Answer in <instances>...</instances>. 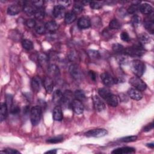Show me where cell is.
<instances>
[{
  "label": "cell",
  "mask_w": 154,
  "mask_h": 154,
  "mask_svg": "<svg viewBox=\"0 0 154 154\" xmlns=\"http://www.w3.org/2000/svg\"><path fill=\"white\" fill-rule=\"evenodd\" d=\"M98 93L102 99H103L106 103L111 106H117L118 105V99L116 95L111 93V91L106 88H101L98 90Z\"/></svg>",
  "instance_id": "6da1fadb"
},
{
  "label": "cell",
  "mask_w": 154,
  "mask_h": 154,
  "mask_svg": "<svg viewBox=\"0 0 154 154\" xmlns=\"http://www.w3.org/2000/svg\"><path fill=\"white\" fill-rule=\"evenodd\" d=\"M124 53L133 57H140L144 54V49L141 43H135L133 46L125 49Z\"/></svg>",
  "instance_id": "7a4b0ae2"
},
{
  "label": "cell",
  "mask_w": 154,
  "mask_h": 154,
  "mask_svg": "<svg viewBox=\"0 0 154 154\" xmlns=\"http://www.w3.org/2000/svg\"><path fill=\"white\" fill-rule=\"evenodd\" d=\"M131 68L132 72L136 76H141L145 72L146 66L145 64L140 60H134L131 62Z\"/></svg>",
  "instance_id": "3957f363"
},
{
  "label": "cell",
  "mask_w": 154,
  "mask_h": 154,
  "mask_svg": "<svg viewBox=\"0 0 154 154\" xmlns=\"http://www.w3.org/2000/svg\"><path fill=\"white\" fill-rule=\"evenodd\" d=\"M42 108L40 106L36 105L33 106L30 110V120L33 126L37 125L40 121L42 116Z\"/></svg>",
  "instance_id": "277c9868"
},
{
  "label": "cell",
  "mask_w": 154,
  "mask_h": 154,
  "mask_svg": "<svg viewBox=\"0 0 154 154\" xmlns=\"http://www.w3.org/2000/svg\"><path fill=\"white\" fill-rule=\"evenodd\" d=\"M129 82L132 86L134 87V88L140 91H144L147 88L146 84L138 76L132 77L129 79Z\"/></svg>",
  "instance_id": "5b68a950"
},
{
  "label": "cell",
  "mask_w": 154,
  "mask_h": 154,
  "mask_svg": "<svg viewBox=\"0 0 154 154\" xmlns=\"http://www.w3.org/2000/svg\"><path fill=\"white\" fill-rule=\"evenodd\" d=\"M107 134H108L107 130L103 128L91 129L85 133V135L87 137H95V138L102 137L106 135Z\"/></svg>",
  "instance_id": "8992f818"
},
{
  "label": "cell",
  "mask_w": 154,
  "mask_h": 154,
  "mask_svg": "<svg viewBox=\"0 0 154 154\" xmlns=\"http://www.w3.org/2000/svg\"><path fill=\"white\" fill-rule=\"evenodd\" d=\"M73 94L69 90H66L63 94V97L60 102L64 107L71 108L72 103L73 102Z\"/></svg>",
  "instance_id": "52a82bcc"
},
{
  "label": "cell",
  "mask_w": 154,
  "mask_h": 154,
  "mask_svg": "<svg viewBox=\"0 0 154 154\" xmlns=\"http://www.w3.org/2000/svg\"><path fill=\"white\" fill-rule=\"evenodd\" d=\"M69 73L71 76L75 80L78 81L81 79L82 72L81 71L79 67L75 64H72L70 66L69 69Z\"/></svg>",
  "instance_id": "ba28073f"
},
{
  "label": "cell",
  "mask_w": 154,
  "mask_h": 154,
  "mask_svg": "<svg viewBox=\"0 0 154 154\" xmlns=\"http://www.w3.org/2000/svg\"><path fill=\"white\" fill-rule=\"evenodd\" d=\"M100 79L102 81V83L107 87H111L114 84H117L116 79L106 72L103 73L100 75Z\"/></svg>",
  "instance_id": "9c48e42d"
},
{
  "label": "cell",
  "mask_w": 154,
  "mask_h": 154,
  "mask_svg": "<svg viewBox=\"0 0 154 154\" xmlns=\"http://www.w3.org/2000/svg\"><path fill=\"white\" fill-rule=\"evenodd\" d=\"M93 105L95 109L97 112H102L106 108V105L103 100L97 95H95L93 97Z\"/></svg>",
  "instance_id": "30bf717a"
},
{
  "label": "cell",
  "mask_w": 154,
  "mask_h": 154,
  "mask_svg": "<svg viewBox=\"0 0 154 154\" xmlns=\"http://www.w3.org/2000/svg\"><path fill=\"white\" fill-rule=\"evenodd\" d=\"M53 16L57 19H61L63 17L65 16L66 10L65 7L63 5L58 4L54 7L52 11Z\"/></svg>",
  "instance_id": "8fae6325"
},
{
  "label": "cell",
  "mask_w": 154,
  "mask_h": 154,
  "mask_svg": "<svg viewBox=\"0 0 154 154\" xmlns=\"http://www.w3.org/2000/svg\"><path fill=\"white\" fill-rule=\"evenodd\" d=\"M71 108H72L74 112L76 114H81L84 112V105L82 102L76 99H73L72 103Z\"/></svg>",
  "instance_id": "7c38bea8"
},
{
  "label": "cell",
  "mask_w": 154,
  "mask_h": 154,
  "mask_svg": "<svg viewBox=\"0 0 154 154\" xmlns=\"http://www.w3.org/2000/svg\"><path fill=\"white\" fill-rule=\"evenodd\" d=\"M144 27L151 34H153L154 32V22H153V16L152 14L150 17L147 18L144 22Z\"/></svg>",
  "instance_id": "4fadbf2b"
},
{
  "label": "cell",
  "mask_w": 154,
  "mask_h": 154,
  "mask_svg": "<svg viewBox=\"0 0 154 154\" xmlns=\"http://www.w3.org/2000/svg\"><path fill=\"white\" fill-rule=\"evenodd\" d=\"M128 94L129 96L133 100H140L143 97V94L141 92L134 88H131L128 90Z\"/></svg>",
  "instance_id": "5bb4252c"
},
{
  "label": "cell",
  "mask_w": 154,
  "mask_h": 154,
  "mask_svg": "<svg viewBox=\"0 0 154 154\" xmlns=\"http://www.w3.org/2000/svg\"><path fill=\"white\" fill-rule=\"evenodd\" d=\"M23 11L29 16L34 15V13L36 10V8L32 4L31 2H29L28 1H26L24 2L23 8H22Z\"/></svg>",
  "instance_id": "9a60e30c"
},
{
  "label": "cell",
  "mask_w": 154,
  "mask_h": 154,
  "mask_svg": "<svg viewBox=\"0 0 154 154\" xmlns=\"http://www.w3.org/2000/svg\"><path fill=\"white\" fill-rule=\"evenodd\" d=\"M43 85L47 93L50 94L52 92L54 88V81L51 77H45L43 81Z\"/></svg>",
  "instance_id": "2e32d148"
},
{
  "label": "cell",
  "mask_w": 154,
  "mask_h": 154,
  "mask_svg": "<svg viewBox=\"0 0 154 154\" xmlns=\"http://www.w3.org/2000/svg\"><path fill=\"white\" fill-rule=\"evenodd\" d=\"M135 152V149L132 147H122L114 149L111 153L114 154H126L132 153Z\"/></svg>",
  "instance_id": "e0dca14e"
},
{
  "label": "cell",
  "mask_w": 154,
  "mask_h": 154,
  "mask_svg": "<svg viewBox=\"0 0 154 154\" xmlns=\"http://www.w3.org/2000/svg\"><path fill=\"white\" fill-rule=\"evenodd\" d=\"M91 22L89 18L83 16L80 17L78 20V26L80 29H87L90 27Z\"/></svg>",
  "instance_id": "ac0fdd59"
},
{
  "label": "cell",
  "mask_w": 154,
  "mask_h": 154,
  "mask_svg": "<svg viewBox=\"0 0 154 154\" xmlns=\"http://www.w3.org/2000/svg\"><path fill=\"white\" fill-rule=\"evenodd\" d=\"M52 117L55 121L60 122L63 118L62 108L60 105H57L52 112Z\"/></svg>",
  "instance_id": "d6986e66"
},
{
  "label": "cell",
  "mask_w": 154,
  "mask_h": 154,
  "mask_svg": "<svg viewBox=\"0 0 154 154\" xmlns=\"http://www.w3.org/2000/svg\"><path fill=\"white\" fill-rule=\"evenodd\" d=\"M42 85V81L41 79L38 76H34L31 81V87L32 90L35 92H38Z\"/></svg>",
  "instance_id": "ffe728a7"
},
{
  "label": "cell",
  "mask_w": 154,
  "mask_h": 154,
  "mask_svg": "<svg viewBox=\"0 0 154 154\" xmlns=\"http://www.w3.org/2000/svg\"><path fill=\"white\" fill-rule=\"evenodd\" d=\"M139 10L144 14H150L153 12V7L147 3H144L139 5Z\"/></svg>",
  "instance_id": "44dd1931"
},
{
  "label": "cell",
  "mask_w": 154,
  "mask_h": 154,
  "mask_svg": "<svg viewBox=\"0 0 154 154\" xmlns=\"http://www.w3.org/2000/svg\"><path fill=\"white\" fill-rule=\"evenodd\" d=\"M20 5L18 4H12L7 8V13L10 16H14L20 11Z\"/></svg>",
  "instance_id": "7402d4cb"
},
{
  "label": "cell",
  "mask_w": 154,
  "mask_h": 154,
  "mask_svg": "<svg viewBox=\"0 0 154 154\" xmlns=\"http://www.w3.org/2000/svg\"><path fill=\"white\" fill-rule=\"evenodd\" d=\"M76 19V14L72 11H69L65 14L64 22L66 24H70L75 21Z\"/></svg>",
  "instance_id": "603a6c76"
},
{
  "label": "cell",
  "mask_w": 154,
  "mask_h": 154,
  "mask_svg": "<svg viewBox=\"0 0 154 154\" xmlns=\"http://www.w3.org/2000/svg\"><path fill=\"white\" fill-rule=\"evenodd\" d=\"M48 70L49 75L54 78H57L60 76V70L56 65L52 64L48 66Z\"/></svg>",
  "instance_id": "cb8c5ba5"
},
{
  "label": "cell",
  "mask_w": 154,
  "mask_h": 154,
  "mask_svg": "<svg viewBox=\"0 0 154 154\" xmlns=\"http://www.w3.org/2000/svg\"><path fill=\"white\" fill-rule=\"evenodd\" d=\"M8 107L5 103H4L1 106V111H0V120L1 122H3L5 120L7 117L8 114Z\"/></svg>",
  "instance_id": "d4e9b609"
},
{
  "label": "cell",
  "mask_w": 154,
  "mask_h": 154,
  "mask_svg": "<svg viewBox=\"0 0 154 154\" xmlns=\"http://www.w3.org/2000/svg\"><path fill=\"white\" fill-rule=\"evenodd\" d=\"M48 59L49 58H48V55L44 53H41L38 55V60L39 62V64L43 67H45L48 66Z\"/></svg>",
  "instance_id": "484cf974"
},
{
  "label": "cell",
  "mask_w": 154,
  "mask_h": 154,
  "mask_svg": "<svg viewBox=\"0 0 154 154\" xmlns=\"http://www.w3.org/2000/svg\"><path fill=\"white\" fill-rule=\"evenodd\" d=\"M45 28H46V29L48 30L50 32H54L58 29V24L55 21L51 20L46 23Z\"/></svg>",
  "instance_id": "4316f807"
},
{
  "label": "cell",
  "mask_w": 154,
  "mask_h": 154,
  "mask_svg": "<svg viewBox=\"0 0 154 154\" xmlns=\"http://www.w3.org/2000/svg\"><path fill=\"white\" fill-rule=\"evenodd\" d=\"M63 93L60 90H57L54 92L53 96H52V100L55 103H60L62 97H63Z\"/></svg>",
  "instance_id": "83f0119b"
},
{
  "label": "cell",
  "mask_w": 154,
  "mask_h": 154,
  "mask_svg": "<svg viewBox=\"0 0 154 154\" xmlns=\"http://www.w3.org/2000/svg\"><path fill=\"white\" fill-rule=\"evenodd\" d=\"M34 17L35 19H37V20H42L45 17V11L43 9V8H37L34 14Z\"/></svg>",
  "instance_id": "f1b7e54d"
},
{
  "label": "cell",
  "mask_w": 154,
  "mask_h": 154,
  "mask_svg": "<svg viewBox=\"0 0 154 154\" xmlns=\"http://www.w3.org/2000/svg\"><path fill=\"white\" fill-rule=\"evenodd\" d=\"M120 26H121V24L120 22L116 19H113L109 22V27L110 29H119L120 28Z\"/></svg>",
  "instance_id": "f546056e"
},
{
  "label": "cell",
  "mask_w": 154,
  "mask_h": 154,
  "mask_svg": "<svg viewBox=\"0 0 154 154\" xmlns=\"http://www.w3.org/2000/svg\"><path fill=\"white\" fill-rule=\"evenodd\" d=\"M22 47L25 50H27V51H30L33 48L32 42L29 40H27V39L23 40L22 42Z\"/></svg>",
  "instance_id": "4dcf8cb0"
},
{
  "label": "cell",
  "mask_w": 154,
  "mask_h": 154,
  "mask_svg": "<svg viewBox=\"0 0 154 154\" xmlns=\"http://www.w3.org/2000/svg\"><path fill=\"white\" fill-rule=\"evenodd\" d=\"M83 6L84 5L82 4V2H76L73 5L72 11H73L76 14L79 13L82 11Z\"/></svg>",
  "instance_id": "1f68e13d"
},
{
  "label": "cell",
  "mask_w": 154,
  "mask_h": 154,
  "mask_svg": "<svg viewBox=\"0 0 154 154\" xmlns=\"http://www.w3.org/2000/svg\"><path fill=\"white\" fill-rule=\"evenodd\" d=\"M112 49L114 52L116 53H124L125 48L119 43H114L112 46Z\"/></svg>",
  "instance_id": "d6a6232c"
},
{
  "label": "cell",
  "mask_w": 154,
  "mask_h": 154,
  "mask_svg": "<svg viewBox=\"0 0 154 154\" xmlns=\"http://www.w3.org/2000/svg\"><path fill=\"white\" fill-rule=\"evenodd\" d=\"M139 40L142 43H147L150 41V38L146 33H141L138 35Z\"/></svg>",
  "instance_id": "836d02e7"
},
{
  "label": "cell",
  "mask_w": 154,
  "mask_h": 154,
  "mask_svg": "<svg viewBox=\"0 0 154 154\" xmlns=\"http://www.w3.org/2000/svg\"><path fill=\"white\" fill-rule=\"evenodd\" d=\"M74 96L76 99L81 101L84 100L85 99V94L84 92L81 90H77L75 91Z\"/></svg>",
  "instance_id": "e575fe53"
},
{
  "label": "cell",
  "mask_w": 154,
  "mask_h": 154,
  "mask_svg": "<svg viewBox=\"0 0 154 154\" xmlns=\"http://www.w3.org/2000/svg\"><path fill=\"white\" fill-rule=\"evenodd\" d=\"M63 137L62 135H59L57 137H54L51 138H49L46 140V142L48 143H51V144H54V143H60L63 141Z\"/></svg>",
  "instance_id": "d590c367"
},
{
  "label": "cell",
  "mask_w": 154,
  "mask_h": 154,
  "mask_svg": "<svg viewBox=\"0 0 154 154\" xmlns=\"http://www.w3.org/2000/svg\"><path fill=\"white\" fill-rule=\"evenodd\" d=\"M139 10V5L138 4H133L130 5L127 11L129 14H135Z\"/></svg>",
  "instance_id": "8d00e7d4"
},
{
  "label": "cell",
  "mask_w": 154,
  "mask_h": 154,
  "mask_svg": "<svg viewBox=\"0 0 154 154\" xmlns=\"http://www.w3.org/2000/svg\"><path fill=\"white\" fill-rule=\"evenodd\" d=\"M137 139V137L136 135H131V136H126L123 137L120 139V141L123 143H130L136 141Z\"/></svg>",
  "instance_id": "74e56055"
},
{
  "label": "cell",
  "mask_w": 154,
  "mask_h": 154,
  "mask_svg": "<svg viewBox=\"0 0 154 154\" xmlns=\"http://www.w3.org/2000/svg\"><path fill=\"white\" fill-rule=\"evenodd\" d=\"M87 54L91 58H93V59L98 58L100 56L99 52L95 50H91V49L88 50L87 51Z\"/></svg>",
  "instance_id": "f35d334b"
},
{
  "label": "cell",
  "mask_w": 154,
  "mask_h": 154,
  "mask_svg": "<svg viewBox=\"0 0 154 154\" xmlns=\"http://www.w3.org/2000/svg\"><path fill=\"white\" fill-rule=\"evenodd\" d=\"M5 103L7 105L8 109H10V108L13 106V96L11 94H7Z\"/></svg>",
  "instance_id": "ab89813d"
},
{
  "label": "cell",
  "mask_w": 154,
  "mask_h": 154,
  "mask_svg": "<svg viewBox=\"0 0 154 154\" xmlns=\"http://www.w3.org/2000/svg\"><path fill=\"white\" fill-rule=\"evenodd\" d=\"M90 7L93 9H99L102 7V4L97 1H90L89 3Z\"/></svg>",
  "instance_id": "60d3db41"
},
{
  "label": "cell",
  "mask_w": 154,
  "mask_h": 154,
  "mask_svg": "<svg viewBox=\"0 0 154 154\" xmlns=\"http://www.w3.org/2000/svg\"><path fill=\"white\" fill-rule=\"evenodd\" d=\"M35 31L37 32V33L39 34H43L46 31V28H45V25H38L35 26Z\"/></svg>",
  "instance_id": "b9f144b4"
},
{
  "label": "cell",
  "mask_w": 154,
  "mask_h": 154,
  "mask_svg": "<svg viewBox=\"0 0 154 154\" xmlns=\"http://www.w3.org/2000/svg\"><path fill=\"white\" fill-rule=\"evenodd\" d=\"M141 22V18L138 15H134L132 18V23L134 26H138Z\"/></svg>",
  "instance_id": "7bdbcfd3"
},
{
  "label": "cell",
  "mask_w": 154,
  "mask_h": 154,
  "mask_svg": "<svg viewBox=\"0 0 154 154\" xmlns=\"http://www.w3.org/2000/svg\"><path fill=\"white\" fill-rule=\"evenodd\" d=\"M25 25L28 28H34V27H35L36 26V22H35V20L34 19H27L25 21Z\"/></svg>",
  "instance_id": "ee69618b"
},
{
  "label": "cell",
  "mask_w": 154,
  "mask_h": 154,
  "mask_svg": "<svg viewBox=\"0 0 154 154\" xmlns=\"http://www.w3.org/2000/svg\"><path fill=\"white\" fill-rule=\"evenodd\" d=\"M120 38L124 41V42H128L130 41L131 40V38L129 35V34H128V32L124 31V32H122L121 34H120Z\"/></svg>",
  "instance_id": "f6af8a7d"
},
{
  "label": "cell",
  "mask_w": 154,
  "mask_h": 154,
  "mask_svg": "<svg viewBox=\"0 0 154 154\" xmlns=\"http://www.w3.org/2000/svg\"><path fill=\"white\" fill-rule=\"evenodd\" d=\"M31 3L36 8H42L43 5V1H40V0L33 1L31 2Z\"/></svg>",
  "instance_id": "bcb514c9"
},
{
  "label": "cell",
  "mask_w": 154,
  "mask_h": 154,
  "mask_svg": "<svg viewBox=\"0 0 154 154\" xmlns=\"http://www.w3.org/2000/svg\"><path fill=\"white\" fill-rule=\"evenodd\" d=\"M20 112V108L17 105H13L10 108V112L13 115L17 114Z\"/></svg>",
  "instance_id": "7dc6e473"
},
{
  "label": "cell",
  "mask_w": 154,
  "mask_h": 154,
  "mask_svg": "<svg viewBox=\"0 0 154 154\" xmlns=\"http://www.w3.org/2000/svg\"><path fill=\"white\" fill-rule=\"evenodd\" d=\"M4 153H8V154H16V153H20V152L16 150V149H11V148H7V149H5L4 151H3Z\"/></svg>",
  "instance_id": "c3c4849f"
},
{
  "label": "cell",
  "mask_w": 154,
  "mask_h": 154,
  "mask_svg": "<svg viewBox=\"0 0 154 154\" xmlns=\"http://www.w3.org/2000/svg\"><path fill=\"white\" fill-rule=\"evenodd\" d=\"M153 122H152V123L148 124L147 125H146V126L144 128L143 131H144V132H149V131H150L152 129H153Z\"/></svg>",
  "instance_id": "681fc988"
},
{
  "label": "cell",
  "mask_w": 154,
  "mask_h": 154,
  "mask_svg": "<svg viewBox=\"0 0 154 154\" xmlns=\"http://www.w3.org/2000/svg\"><path fill=\"white\" fill-rule=\"evenodd\" d=\"M88 74H89V76H90V78L93 81H95L96 79V73L93 70H90L89 72H88Z\"/></svg>",
  "instance_id": "f907efd6"
},
{
  "label": "cell",
  "mask_w": 154,
  "mask_h": 154,
  "mask_svg": "<svg viewBox=\"0 0 154 154\" xmlns=\"http://www.w3.org/2000/svg\"><path fill=\"white\" fill-rule=\"evenodd\" d=\"M61 5H63V7H65V6H68L70 5V4L71 3V1H60L58 2Z\"/></svg>",
  "instance_id": "816d5d0a"
},
{
  "label": "cell",
  "mask_w": 154,
  "mask_h": 154,
  "mask_svg": "<svg viewBox=\"0 0 154 154\" xmlns=\"http://www.w3.org/2000/svg\"><path fill=\"white\" fill-rule=\"evenodd\" d=\"M57 153V150L56 149H52V150H48L47 152H45V153Z\"/></svg>",
  "instance_id": "f5cc1de1"
},
{
  "label": "cell",
  "mask_w": 154,
  "mask_h": 154,
  "mask_svg": "<svg viewBox=\"0 0 154 154\" xmlns=\"http://www.w3.org/2000/svg\"><path fill=\"white\" fill-rule=\"evenodd\" d=\"M146 146L149 147V148H151V149H153L154 147V144L153 143H148L146 144Z\"/></svg>",
  "instance_id": "db71d44e"
}]
</instances>
